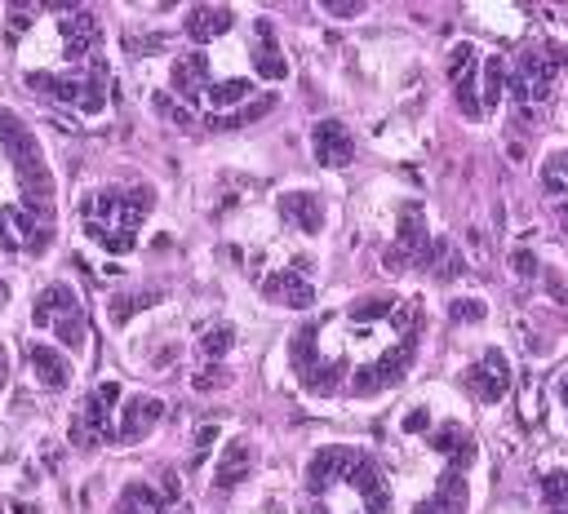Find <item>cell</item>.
Returning <instances> with one entry per match:
<instances>
[{"label":"cell","instance_id":"obj_1","mask_svg":"<svg viewBox=\"0 0 568 514\" xmlns=\"http://www.w3.org/2000/svg\"><path fill=\"white\" fill-rule=\"evenodd\" d=\"M0 53L22 89L80 120L111 106L106 31L89 4H9L0 9Z\"/></svg>","mask_w":568,"mask_h":514},{"label":"cell","instance_id":"obj_2","mask_svg":"<svg viewBox=\"0 0 568 514\" xmlns=\"http://www.w3.org/2000/svg\"><path fill=\"white\" fill-rule=\"evenodd\" d=\"M58 235V177L36 124L0 102V253L36 261Z\"/></svg>","mask_w":568,"mask_h":514},{"label":"cell","instance_id":"obj_3","mask_svg":"<svg viewBox=\"0 0 568 514\" xmlns=\"http://www.w3.org/2000/svg\"><path fill=\"white\" fill-rule=\"evenodd\" d=\"M302 487L311 514H395V492L364 448H315L302 470Z\"/></svg>","mask_w":568,"mask_h":514},{"label":"cell","instance_id":"obj_4","mask_svg":"<svg viewBox=\"0 0 568 514\" xmlns=\"http://www.w3.org/2000/svg\"><path fill=\"white\" fill-rule=\"evenodd\" d=\"M155 213V191L151 186H124V182H102L89 186L75 199V226L80 235L111 253V257H129L138 248V235L146 226V217Z\"/></svg>","mask_w":568,"mask_h":514},{"label":"cell","instance_id":"obj_5","mask_svg":"<svg viewBox=\"0 0 568 514\" xmlns=\"http://www.w3.org/2000/svg\"><path fill=\"white\" fill-rule=\"evenodd\" d=\"M27 323H31V337L53 341L75 363L89 354V310H84V297H80V288L71 279H44L31 292Z\"/></svg>","mask_w":568,"mask_h":514},{"label":"cell","instance_id":"obj_6","mask_svg":"<svg viewBox=\"0 0 568 514\" xmlns=\"http://www.w3.org/2000/svg\"><path fill=\"white\" fill-rule=\"evenodd\" d=\"M120 399H124V381H115V377L93 381L75 399V408L67 417V443L80 448V452L115 448V412H120Z\"/></svg>","mask_w":568,"mask_h":514},{"label":"cell","instance_id":"obj_7","mask_svg":"<svg viewBox=\"0 0 568 514\" xmlns=\"http://www.w3.org/2000/svg\"><path fill=\"white\" fill-rule=\"evenodd\" d=\"M111 514H195V510L182 492V479L173 470H160L155 479H129L111 501Z\"/></svg>","mask_w":568,"mask_h":514},{"label":"cell","instance_id":"obj_8","mask_svg":"<svg viewBox=\"0 0 568 514\" xmlns=\"http://www.w3.org/2000/svg\"><path fill=\"white\" fill-rule=\"evenodd\" d=\"M444 456H448V461H444L435 487L413 505V514H466V505H470V479H466V470H470V461H475V443L462 439V443H453Z\"/></svg>","mask_w":568,"mask_h":514},{"label":"cell","instance_id":"obj_9","mask_svg":"<svg viewBox=\"0 0 568 514\" xmlns=\"http://www.w3.org/2000/svg\"><path fill=\"white\" fill-rule=\"evenodd\" d=\"M22 368H27V377H31L44 394H62V390H71L80 363H75L67 350H58L53 341L27 337V346H22Z\"/></svg>","mask_w":568,"mask_h":514},{"label":"cell","instance_id":"obj_10","mask_svg":"<svg viewBox=\"0 0 568 514\" xmlns=\"http://www.w3.org/2000/svg\"><path fill=\"white\" fill-rule=\"evenodd\" d=\"M555 66L559 62H550L546 49H524L506 71V89L519 102H546L555 93Z\"/></svg>","mask_w":568,"mask_h":514},{"label":"cell","instance_id":"obj_11","mask_svg":"<svg viewBox=\"0 0 568 514\" xmlns=\"http://www.w3.org/2000/svg\"><path fill=\"white\" fill-rule=\"evenodd\" d=\"M160 417H164V399L160 394H151V390H124V399H120V412H115V448H133V443H142L155 425H160Z\"/></svg>","mask_w":568,"mask_h":514},{"label":"cell","instance_id":"obj_12","mask_svg":"<svg viewBox=\"0 0 568 514\" xmlns=\"http://www.w3.org/2000/svg\"><path fill=\"white\" fill-rule=\"evenodd\" d=\"M479 49L470 40H457L448 49V80H453V97L462 106L466 120H484V106H479Z\"/></svg>","mask_w":568,"mask_h":514},{"label":"cell","instance_id":"obj_13","mask_svg":"<svg viewBox=\"0 0 568 514\" xmlns=\"http://www.w3.org/2000/svg\"><path fill=\"white\" fill-rule=\"evenodd\" d=\"M462 386H466V394L479 399V403H501L506 390H510V359H506L497 346H484V354H479L475 363H466Z\"/></svg>","mask_w":568,"mask_h":514},{"label":"cell","instance_id":"obj_14","mask_svg":"<svg viewBox=\"0 0 568 514\" xmlns=\"http://www.w3.org/2000/svg\"><path fill=\"white\" fill-rule=\"evenodd\" d=\"M262 297L271 306H284V310H306L315 301V284L306 275V266H280V270H266L262 275Z\"/></svg>","mask_w":568,"mask_h":514},{"label":"cell","instance_id":"obj_15","mask_svg":"<svg viewBox=\"0 0 568 514\" xmlns=\"http://www.w3.org/2000/svg\"><path fill=\"white\" fill-rule=\"evenodd\" d=\"M311 155L320 168H346L355 160V133L342 120H315L311 128Z\"/></svg>","mask_w":568,"mask_h":514},{"label":"cell","instance_id":"obj_16","mask_svg":"<svg viewBox=\"0 0 568 514\" xmlns=\"http://www.w3.org/2000/svg\"><path fill=\"white\" fill-rule=\"evenodd\" d=\"M280 217H284L297 235H320V230L328 226V208H324V199H320L315 191H306V186L280 195Z\"/></svg>","mask_w":568,"mask_h":514},{"label":"cell","instance_id":"obj_17","mask_svg":"<svg viewBox=\"0 0 568 514\" xmlns=\"http://www.w3.org/2000/svg\"><path fill=\"white\" fill-rule=\"evenodd\" d=\"M248 470H253V448H248V439H231V443L222 448L217 465H213V487H217V492H231L235 483L248 479Z\"/></svg>","mask_w":568,"mask_h":514},{"label":"cell","instance_id":"obj_18","mask_svg":"<svg viewBox=\"0 0 568 514\" xmlns=\"http://www.w3.org/2000/svg\"><path fill=\"white\" fill-rule=\"evenodd\" d=\"M506 71H510V62H506L501 53L479 58V106H484V115L497 111V102H501V93H506Z\"/></svg>","mask_w":568,"mask_h":514},{"label":"cell","instance_id":"obj_19","mask_svg":"<svg viewBox=\"0 0 568 514\" xmlns=\"http://www.w3.org/2000/svg\"><path fill=\"white\" fill-rule=\"evenodd\" d=\"M231 341H235V328H231V323H217V328H209V332L200 337V354H204V359H222V354L231 350Z\"/></svg>","mask_w":568,"mask_h":514},{"label":"cell","instance_id":"obj_20","mask_svg":"<svg viewBox=\"0 0 568 514\" xmlns=\"http://www.w3.org/2000/svg\"><path fill=\"white\" fill-rule=\"evenodd\" d=\"M448 310H453V319H457V323H484V319H488L484 297H453V301H448Z\"/></svg>","mask_w":568,"mask_h":514},{"label":"cell","instance_id":"obj_21","mask_svg":"<svg viewBox=\"0 0 568 514\" xmlns=\"http://www.w3.org/2000/svg\"><path fill=\"white\" fill-rule=\"evenodd\" d=\"M13 372H18V359H13V350H9L4 337H0V399H4L9 386H13Z\"/></svg>","mask_w":568,"mask_h":514},{"label":"cell","instance_id":"obj_22","mask_svg":"<svg viewBox=\"0 0 568 514\" xmlns=\"http://www.w3.org/2000/svg\"><path fill=\"white\" fill-rule=\"evenodd\" d=\"M510 266H515V275L532 279V275H537V253H532V248H515V253H510Z\"/></svg>","mask_w":568,"mask_h":514},{"label":"cell","instance_id":"obj_23","mask_svg":"<svg viewBox=\"0 0 568 514\" xmlns=\"http://www.w3.org/2000/svg\"><path fill=\"white\" fill-rule=\"evenodd\" d=\"M546 177H559V182L568 177V146H564V151H555V155L546 160Z\"/></svg>","mask_w":568,"mask_h":514},{"label":"cell","instance_id":"obj_24","mask_svg":"<svg viewBox=\"0 0 568 514\" xmlns=\"http://www.w3.org/2000/svg\"><path fill=\"white\" fill-rule=\"evenodd\" d=\"M324 13H333V18H359L364 4H324Z\"/></svg>","mask_w":568,"mask_h":514},{"label":"cell","instance_id":"obj_25","mask_svg":"<svg viewBox=\"0 0 568 514\" xmlns=\"http://www.w3.org/2000/svg\"><path fill=\"white\" fill-rule=\"evenodd\" d=\"M555 399L568 408V368H564V372H559V381H555Z\"/></svg>","mask_w":568,"mask_h":514},{"label":"cell","instance_id":"obj_26","mask_svg":"<svg viewBox=\"0 0 568 514\" xmlns=\"http://www.w3.org/2000/svg\"><path fill=\"white\" fill-rule=\"evenodd\" d=\"M559 222H564V230H568V199L559 204Z\"/></svg>","mask_w":568,"mask_h":514}]
</instances>
